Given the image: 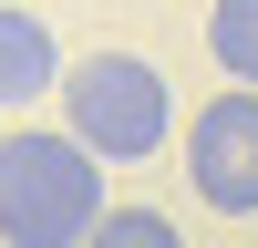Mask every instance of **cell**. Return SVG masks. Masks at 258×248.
I'll use <instances>...</instances> for the list:
<instances>
[{"label": "cell", "mask_w": 258, "mask_h": 248, "mask_svg": "<svg viewBox=\"0 0 258 248\" xmlns=\"http://www.w3.org/2000/svg\"><path fill=\"white\" fill-rule=\"evenodd\" d=\"M0 145H11V135H0Z\"/></svg>", "instance_id": "7"}, {"label": "cell", "mask_w": 258, "mask_h": 248, "mask_svg": "<svg viewBox=\"0 0 258 248\" xmlns=\"http://www.w3.org/2000/svg\"><path fill=\"white\" fill-rule=\"evenodd\" d=\"M114 217L103 207V155L73 135H11L0 145V248H83Z\"/></svg>", "instance_id": "1"}, {"label": "cell", "mask_w": 258, "mask_h": 248, "mask_svg": "<svg viewBox=\"0 0 258 248\" xmlns=\"http://www.w3.org/2000/svg\"><path fill=\"white\" fill-rule=\"evenodd\" d=\"M207 52H217V73L238 93H258V0H217L207 11Z\"/></svg>", "instance_id": "5"}, {"label": "cell", "mask_w": 258, "mask_h": 248, "mask_svg": "<svg viewBox=\"0 0 258 248\" xmlns=\"http://www.w3.org/2000/svg\"><path fill=\"white\" fill-rule=\"evenodd\" d=\"M62 135L83 145V155L103 165H145L165 155V135H176V83L155 73L145 52H83L73 73H62Z\"/></svg>", "instance_id": "2"}, {"label": "cell", "mask_w": 258, "mask_h": 248, "mask_svg": "<svg viewBox=\"0 0 258 248\" xmlns=\"http://www.w3.org/2000/svg\"><path fill=\"white\" fill-rule=\"evenodd\" d=\"M83 248H186V238H176V217H155V207H114Z\"/></svg>", "instance_id": "6"}, {"label": "cell", "mask_w": 258, "mask_h": 248, "mask_svg": "<svg viewBox=\"0 0 258 248\" xmlns=\"http://www.w3.org/2000/svg\"><path fill=\"white\" fill-rule=\"evenodd\" d=\"M62 93V41L41 11H21V0H0V114H21V103Z\"/></svg>", "instance_id": "4"}, {"label": "cell", "mask_w": 258, "mask_h": 248, "mask_svg": "<svg viewBox=\"0 0 258 248\" xmlns=\"http://www.w3.org/2000/svg\"><path fill=\"white\" fill-rule=\"evenodd\" d=\"M186 176L217 217H258V93H217L186 124Z\"/></svg>", "instance_id": "3"}]
</instances>
